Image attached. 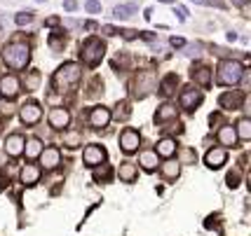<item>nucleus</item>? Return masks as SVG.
<instances>
[{
  "instance_id": "2eb2a0df",
  "label": "nucleus",
  "mask_w": 251,
  "mask_h": 236,
  "mask_svg": "<svg viewBox=\"0 0 251 236\" xmlns=\"http://www.w3.org/2000/svg\"><path fill=\"white\" fill-rule=\"evenodd\" d=\"M242 103H244V94H240V91H226L219 98V106L226 110H240Z\"/></svg>"
},
{
  "instance_id": "6e6552de",
  "label": "nucleus",
  "mask_w": 251,
  "mask_h": 236,
  "mask_svg": "<svg viewBox=\"0 0 251 236\" xmlns=\"http://www.w3.org/2000/svg\"><path fill=\"white\" fill-rule=\"evenodd\" d=\"M106 150L101 148V145H87L85 148V152H82V161H85V166H89V169H94V166H99V164H103L106 161Z\"/></svg>"
},
{
  "instance_id": "1a4fd4ad",
  "label": "nucleus",
  "mask_w": 251,
  "mask_h": 236,
  "mask_svg": "<svg viewBox=\"0 0 251 236\" xmlns=\"http://www.w3.org/2000/svg\"><path fill=\"white\" fill-rule=\"evenodd\" d=\"M19 91H22V85H19V80L14 75L0 77V94H2V96L14 98V96H19Z\"/></svg>"
},
{
  "instance_id": "f8f14e48",
  "label": "nucleus",
  "mask_w": 251,
  "mask_h": 236,
  "mask_svg": "<svg viewBox=\"0 0 251 236\" xmlns=\"http://www.w3.org/2000/svg\"><path fill=\"white\" fill-rule=\"evenodd\" d=\"M71 124V115H68V110L66 107H52L50 110V127L52 129H66Z\"/></svg>"
},
{
  "instance_id": "72a5a7b5",
  "label": "nucleus",
  "mask_w": 251,
  "mask_h": 236,
  "mask_svg": "<svg viewBox=\"0 0 251 236\" xmlns=\"http://www.w3.org/2000/svg\"><path fill=\"white\" fill-rule=\"evenodd\" d=\"M85 7H87V12H101V2L99 0H87Z\"/></svg>"
},
{
  "instance_id": "f03ea898",
  "label": "nucleus",
  "mask_w": 251,
  "mask_h": 236,
  "mask_svg": "<svg viewBox=\"0 0 251 236\" xmlns=\"http://www.w3.org/2000/svg\"><path fill=\"white\" fill-rule=\"evenodd\" d=\"M80 77H82V68L77 64H64L59 70L54 73V85L56 89H68V86H73L80 82Z\"/></svg>"
},
{
  "instance_id": "39448f33",
  "label": "nucleus",
  "mask_w": 251,
  "mask_h": 236,
  "mask_svg": "<svg viewBox=\"0 0 251 236\" xmlns=\"http://www.w3.org/2000/svg\"><path fill=\"white\" fill-rule=\"evenodd\" d=\"M153 89H157L153 73H139V77L134 80V98H146Z\"/></svg>"
},
{
  "instance_id": "a19ab883",
  "label": "nucleus",
  "mask_w": 251,
  "mask_h": 236,
  "mask_svg": "<svg viewBox=\"0 0 251 236\" xmlns=\"http://www.w3.org/2000/svg\"><path fill=\"white\" fill-rule=\"evenodd\" d=\"M35 2H47V0H35Z\"/></svg>"
},
{
  "instance_id": "0eeeda50",
  "label": "nucleus",
  "mask_w": 251,
  "mask_h": 236,
  "mask_svg": "<svg viewBox=\"0 0 251 236\" xmlns=\"http://www.w3.org/2000/svg\"><path fill=\"white\" fill-rule=\"evenodd\" d=\"M139 145H141V133L136 129H125L120 133V148L125 154H131V152L139 150Z\"/></svg>"
},
{
  "instance_id": "e433bc0d",
  "label": "nucleus",
  "mask_w": 251,
  "mask_h": 236,
  "mask_svg": "<svg viewBox=\"0 0 251 236\" xmlns=\"http://www.w3.org/2000/svg\"><path fill=\"white\" fill-rule=\"evenodd\" d=\"M169 43L174 44V47H183V40H181V38H172Z\"/></svg>"
},
{
  "instance_id": "b1692460",
  "label": "nucleus",
  "mask_w": 251,
  "mask_h": 236,
  "mask_svg": "<svg viewBox=\"0 0 251 236\" xmlns=\"http://www.w3.org/2000/svg\"><path fill=\"white\" fill-rule=\"evenodd\" d=\"M160 173H162L167 180H176V178H178V173H181V164H178V161L167 159L164 164H160Z\"/></svg>"
},
{
  "instance_id": "473e14b6",
  "label": "nucleus",
  "mask_w": 251,
  "mask_h": 236,
  "mask_svg": "<svg viewBox=\"0 0 251 236\" xmlns=\"http://www.w3.org/2000/svg\"><path fill=\"white\" fill-rule=\"evenodd\" d=\"M237 185H240V171H230L228 173V187H232V190H235Z\"/></svg>"
},
{
  "instance_id": "a878e982",
  "label": "nucleus",
  "mask_w": 251,
  "mask_h": 236,
  "mask_svg": "<svg viewBox=\"0 0 251 236\" xmlns=\"http://www.w3.org/2000/svg\"><path fill=\"white\" fill-rule=\"evenodd\" d=\"M110 178H113V171H110V166L106 161L94 166V180H97V183H108Z\"/></svg>"
},
{
  "instance_id": "ea45409f",
  "label": "nucleus",
  "mask_w": 251,
  "mask_h": 236,
  "mask_svg": "<svg viewBox=\"0 0 251 236\" xmlns=\"http://www.w3.org/2000/svg\"><path fill=\"white\" fill-rule=\"evenodd\" d=\"M0 166H2V154H0Z\"/></svg>"
},
{
  "instance_id": "f704fd0d",
  "label": "nucleus",
  "mask_w": 251,
  "mask_h": 236,
  "mask_svg": "<svg viewBox=\"0 0 251 236\" xmlns=\"http://www.w3.org/2000/svg\"><path fill=\"white\" fill-rule=\"evenodd\" d=\"M64 7H66L68 12H73V10L77 7V2H75V0H64Z\"/></svg>"
},
{
  "instance_id": "2f4dec72",
  "label": "nucleus",
  "mask_w": 251,
  "mask_h": 236,
  "mask_svg": "<svg viewBox=\"0 0 251 236\" xmlns=\"http://www.w3.org/2000/svg\"><path fill=\"white\" fill-rule=\"evenodd\" d=\"M197 154L193 150H183L181 152V159H178V164H188V161H195Z\"/></svg>"
},
{
  "instance_id": "ddd939ff",
  "label": "nucleus",
  "mask_w": 251,
  "mask_h": 236,
  "mask_svg": "<svg viewBox=\"0 0 251 236\" xmlns=\"http://www.w3.org/2000/svg\"><path fill=\"white\" fill-rule=\"evenodd\" d=\"M110 122V110L103 106L94 107L92 112H89V124L94 127V129H103V127H108Z\"/></svg>"
},
{
  "instance_id": "9d476101",
  "label": "nucleus",
  "mask_w": 251,
  "mask_h": 236,
  "mask_svg": "<svg viewBox=\"0 0 251 236\" xmlns=\"http://www.w3.org/2000/svg\"><path fill=\"white\" fill-rule=\"evenodd\" d=\"M38 157H40L43 169H47V171H52V169H56V166L61 164V152H59V148H45Z\"/></svg>"
},
{
  "instance_id": "20e7f679",
  "label": "nucleus",
  "mask_w": 251,
  "mask_h": 236,
  "mask_svg": "<svg viewBox=\"0 0 251 236\" xmlns=\"http://www.w3.org/2000/svg\"><path fill=\"white\" fill-rule=\"evenodd\" d=\"M244 77V65L240 61H223L219 65V82L226 86H235Z\"/></svg>"
},
{
  "instance_id": "423d86ee",
  "label": "nucleus",
  "mask_w": 251,
  "mask_h": 236,
  "mask_svg": "<svg viewBox=\"0 0 251 236\" xmlns=\"http://www.w3.org/2000/svg\"><path fill=\"white\" fill-rule=\"evenodd\" d=\"M202 91L200 89H195V86H186L183 91H181V96H178V106L183 107V110H188V112H193L200 103H202Z\"/></svg>"
},
{
  "instance_id": "393cba45",
  "label": "nucleus",
  "mask_w": 251,
  "mask_h": 236,
  "mask_svg": "<svg viewBox=\"0 0 251 236\" xmlns=\"http://www.w3.org/2000/svg\"><path fill=\"white\" fill-rule=\"evenodd\" d=\"M40 152H43V143L38 138H31V140L24 143V154H26V159H35Z\"/></svg>"
},
{
  "instance_id": "6ab92c4d",
  "label": "nucleus",
  "mask_w": 251,
  "mask_h": 236,
  "mask_svg": "<svg viewBox=\"0 0 251 236\" xmlns=\"http://www.w3.org/2000/svg\"><path fill=\"white\" fill-rule=\"evenodd\" d=\"M157 164H160V157H157V152L155 150H146L139 154V166H141L143 171H155L157 169Z\"/></svg>"
},
{
  "instance_id": "7c9ffc66",
  "label": "nucleus",
  "mask_w": 251,
  "mask_h": 236,
  "mask_svg": "<svg viewBox=\"0 0 251 236\" xmlns=\"http://www.w3.org/2000/svg\"><path fill=\"white\" fill-rule=\"evenodd\" d=\"M14 21H17V26H26V23L33 21V12H19L17 17H14Z\"/></svg>"
},
{
  "instance_id": "4be33fe9",
  "label": "nucleus",
  "mask_w": 251,
  "mask_h": 236,
  "mask_svg": "<svg viewBox=\"0 0 251 236\" xmlns=\"http://www.w3.org/2000/svg\"><path fill=\"white\" fill-rule=\"evenodd\" d=\"M118 175H120L122 183H134L136 175H139V169H136V164L125 161V164H120V169H118Z\"/></svg>"
},
{
  "instance_id": "dca6fc26",
  "label": "nucleus",
  "mask_w": 251,
  "mask_h": 236,
  "mask_svg": "<svg viewBox=\"0 0 251 236\" xmlns=\"http://www.w3.org/2000/svg\"><path fill=\"white\" fill-rule=\"evenodd\" d=\"M24 136L22 133H12L10 138L5 140V154H10V157H22L24 154Z\"/></svg>"
},
{
  "instance_id": "58836bf2",
  "label": "nucleus",
  "mask_w": 251,
  "mask_h": 236,
  "mask_svg": "<svg viewBox=\"0 0 251 236\" xmlns=\"http://www.w3.org/2000/svg\"><path fill=\"white\" fill-rule=\"evenodd\" d=\"M228 40H230V43H235V40H237V33L230 31V33H228Z\"/></svg>"
},
{
  "instance_id": "cd10ccee",
  "label": "nucleus",
  "mask_w": 251,
  "mask_h": 236,
  "mask_svg": "<svg viewBox=\"0 0 251 236\" xmlns=\"http://www.w3.org/2000/svg\"><path fill=\"white\" fill-rule=\"evenodd\" d=\"M235 133H237V140H249L251 138V122L249 119H240L237 127H235Z\"/></svg>"
},
{
  "instance_id": "f257e3e1",
  "label": "nucleus",
  "mask_w": 251,
  "mask_h": 236,
  "mask_svg": "<svg viewBox=\"0 0 251 236\" xmlns=\"http://www.w3.org/2000/svg\"><path fill=\"white\" fill-rule=\"evenodd\" d=\"M2 59H5V64L10 65V68L22 70L31 61V49H28V44H24V43H10L2 49Z\"/></svg>"
},
{
  "instance_id": "412c9836",
  "label": "nucleus",
  "mask_w": 251,
  "mask_h": 236,
  "mask_svg": "<svg viewBox=\"0 0 251 236\" xmlns=\"http://www.w3.org/2000/svg\"><path fill=\"white\" fill-rule=\"evenodd\" d=\"M155 152H157V157H162V159H172L176 154V140L174 138H162L157 143Z\"/></svg>"
},
{
  "instance_id": "c85d7f7f",
  "label": "nucleus",
  "mask_w": 251,
  "mask_h": 236,
  "mask_svg": "<svg viewBox=\"0 0 251 236\" xmlns=\"http://www.w3.org/2000/svg\"><path fill=\"white\" fill-rule=\"evenodd\" d=\"M176 85H178V77H176V75H167V77H164V82L160 85V94H162V96H169V94L174 91Z\"/></svg>"
},
{
  "instance_id": "f3484780",
  "label": "nucleus",
  "mask_w": 251,
  "mask_h": 236,
  "mask_svg": "<svg viewBox=\"0 0 251 236\" xmlns=\"http://www.w3.org/2000/svg\"><path fill=\"white\" fill-rule=\"evenodd\" d=\"M226 161H228L226 148H216V150H209L207 154H204V164H207L209 169H221Z\"/></svg>"
},
{
  "instance_id": "4468645a",
  "label": "nucleus",
  "mask_w": 251,
  "mask_h": 236,
  "mask_svg": "<svg viewBox=\"0 0 251 236\" xmlns=\"http://www.w3.org/2000/svg\"><path fill=\"white\" fill-rule=\"evenodd\" d=\"M19 117H22L24 124H35V122H40V117H43V110H40L38 103H26L19 110Z\"/></svg>"
},
{
  "instance_id": "9b49d317",
  "label": "nucleus",
  "mask_w": 251,
  "mask_h": 236,
  "mask_svg": "<svg viewBox=\"0 0 251 236\" xmlns=\"http://www.w3.org/2000/svg\"><path fill=\"white\" fill-rule=\"evenodd\" d=\"M40 173H43L40 166L26 164V166L22 169V173H19V180H22V185H26V187H33V185L40 183Z\"/></svg>"
},
{
  "instance_id": "4c0bfd02",
  "label": "nucleus",
  "mask_w": 251,
  "mask_h": 236,
  "mask_svg": "<svg viewBox=\"0 0 251 236\" xmlns=\"http://www.w3.org/2000/svg\"><path fill=\"white\" fill-rule=\"evenodd\" d=\"M136 35H139L136 31H125V38H127V40H131V38H136Z\"/></svg>"
},
{
  "instance_id": "5701e85b",
  "label": "nucleus",
  "mask_w": 251,
  "mask_h": 236,
  "mask_svg": "<svg viewBox=\"0 0 251 236\" xmlns=\"http://www.w3.org/2000/svg\"><path fill=\"white\" fill-rule=\"evenodd\" d=\"M190 77H193V82H195V85H200V86H209V85H211V70H209L207 65L193 68Z\"/></svg>"
},
{
  "instance_id": "bb28decb",
  "label": "nucleus",
  "mask_w": 251,
  "mask_h": 236,
  "mask_svg": "<svg viewBox=\"0 0 251 236\" xmlns=\"http://www.w3.org/2000/svg\"><path fill=\"white\" fill-rule=\"evenodd\" d=\"M64 145L66 148H80V145H82V133L75 129L64 131Z\"/></svg>"
},
{
  "instance_id": "c756f323",
  "label": "nucleus",
  "mask_w": 251,
  "mask_h": 236,
  "mask_svg": "<svg viewBox=\"0 0 251 236\" xmlns=\"http://www.w3.org/2000/svg\"><path fill=\"white\" fill-rule=\"evenodd\" d=\"M134 12H136L134 5H118V7L113 10V17H115V19H129Z\"/></svg>"
},
{
  "instance_id": "c9c22d12",
  "label": "nucleus",
  "mask_w": 251,
  "mask_h": 236,
  "mask_svg": "<svg viewBox=\"0 0 251 236\" xmlns=\"http://www.w3.org/2000/svg\"><path fill=\"white\" fill-rule=\"evenodd\" d=\"M103 33H106V35H118V28H113V26H103Z\"/></svg>"
},
{
  "instance_id": "aec40b11",
  "label": "nucleus",
  "mask_w": 251,
  "mask_h": 236,
  "mask_svg": "<svg viewBox=\"0 0 251 236\" xmlns=\"http://www.w3.org/2000/svg\"><path fill=\"white\" fill-rule=\"evenodd\" d=\"M219 143L223 145V148H235V145H237V133H235V127H230V124L221 127L219 129Z\"/></svg>"
},
{
  "instance_id": "a211bd4d",
  "label": "nucleus",
  "mask_w": 251,
  "mask_h": 236,
  "mask_svg": "<svg viewBox=\"0 0 251 236\" xmlns=\"http://www.w3.org/2000/svg\"><path fill=\"white\" fill-rule=\"evenodd\" d=\"M178 117V107L172 106V103H164V106L157 107V112H155V122L157 124H164V122H172V119Z\"/></svg>"
},
{
  "instance_id": "7ed1b4c3",
  "label": "nucleus",
  "mask_w": 251,
  "mask_h": 236,
  "mask_svg": "<svg viewBox=\"0 0 251 236\" xmlns=\"http://www.w3.org/2000/svg\"><path fill=\"white\" fill-rule=\"evenodd\" d=\"M103 54H106V44L101 43L99 38H89V40H85L82 47H80V59H82V64H87V65L101 64Z\"/></svg>"
}]
</instances>
